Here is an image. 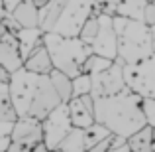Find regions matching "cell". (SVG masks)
<instances>
[{"mask_svg": "<svg viewBox=\"0 0 155 152\" xmlns=\"http://www.w3.org/2000/svg\"><path fill=\"white\" fill-rule=\"evenodd\" d=\"M6 89L16 118L31 117L43 121L61 103L49 81V75H35L24 67L16 69L10 75Z\"/></svg>", "mask_w": 155, "mask_h": 152, "instance_id": "6da1fadb", "label": "cell"}, {"mask_svg": "<svg viewBox=\"0 0 155 152\" xmlns=\"http://www.w3.org/2000/svg\"><path fill=\"white\" fill-rule=\"evenodd\" d=\"M94 122L106 126L114 136H132L141 126H145L141 97L126 87L116 95L94 99Z\"/></svg>", "mask_w": 155, "mask_h": 152, "instance_id": "7a4b0ae2", "label": "cell"}, {"mask_svg": "<svg viewBox=\"0 0 155 152\" xmlns=\"http://www.w3.org/2000/svg\"><path fill=\"white\" fill-rule=\"evenodd\" d=\"M41 42L51 57L53 69L69 75L71 79L83 73L84 59L92 53L91 46L83 44L79 38H67V36H59L55 32H43Z\"/></svg>", "mask_w": 155, "mask_h": 152, "instance_id": "3957f363", "label": "cell"}, {"mask_svg": "<svg viewBox=\"0 0 155 152\" xmlns=\"http://www.w3.org/2000/svg\"><path fill=\"white\" fill-rule=\"evenodd\" d=\"M118 57L124 65L137 63L153 53L151 38H149V26L141 20L126 18L122 30L118 32Z\"/></svg>", "mask_w": 155, "mask_h": 152, "instance_id": "277c9868", "label": "cell"}, {"mask_svg": "<svg viewBox=\"0 0 155 152\" xmlns=\"http://www.w3.org/2000/svg\"><path fill=\"white\" fill-rule=\"evenodd\" d=\"M124 83L141 99H155V53L149 57L122 67Z\"/></svg>", "mask_w": 155, "mask_h": 152, "instance_id": "5b68a950", "label": "cell"}, {"mask_svg": "<svg viewBox=\"0 0 155 152\" xmlns=\"http://www.w3.org/2000/svg\"><path fill=\"white\" fill-rule=\"evenodd\" d=\"M92 2L91 0H67L63 6L61 14L57 16L55 24L49 32H55L59 36H67V38H77L81 26L88 16H92Z\"/></svg>", "mask_w": 155, "mask_h": 152, "instance_id": "8992f818", "label": "cell"}, {"mask_svg": "<svg viewBox=\"0 0 155 152\" xmlns=\"http://www.w3.org/2000/svg\"><path fill=\"white\" fill-rule=\"evenodd\" d=\"M71 129H73V125H71V118H69L67 105L59 103L41 121V133H43V144H45V148L49 152L55 150Z\"/></svg>", "mask_w": 155, "mask_h": 152, "instance_id": "52a82bcc", "label": "cell"}, {"mask_svg": "<svg viewBox=\"0 0 155 152\" xmlns=\"http://www.w3.org/2000/svg\"><path fill=\"white\" fill-rule=\"evenodd\" d=\"M122 67H124V63H122L120 59H114L112 65L106 67L104 71L91 75V97H92V99L116 95V93L124 91L126 83H124Z\"/></svg>", "mask_w": 155, "mask_h": 152, "instance_id": "ba28073f", "label": "cell"}, {"mask_svg": "<svg viewBox=\"0 0 155 152\" xmlns=\"http://www.w3.org/2000/svg\"><path fill=\"white\" fill-rule=\"evenodd\" d=\"M96 18H98V32L94 42L91 44V50L94 55L114 61L118 57V36L112 28V16L96 14Z\"/></svg>", "mask_w": 155, "mask_h": 152, "instance_id": "9c48e42d", "label": "cell"}, {"mask_svg": "<svg viewBox=\"0 0 155 152\" xmlns=\"http://www.w3.org/2000/svg\"><path fill=\"white\" fill-rule=\"evenodd\" d=\"M10 142L20 146L34 148L35 144L43 142V133H41V121L31 117H22L12 122V133H10Z\"/></svg>", "mask_w": 155, "mask_h": 152, "instance_id": "30bf717a", "label": "cell"}, {"mask_svg": "<svg viewBox=\"0 0 155 152\" xmlns=\"http://www.w3.org/2000/svg\"><path fill=\"white\" fill-rule=\"evenodd\" d=\"M69 118L75 129H87L94 122V99L91 95H81L71 97L67 103Z\"/></svg>", "mask_w": 155, "mask_h": 152, "instance_id": "8fae6325", "label": "cell"}, {"mask_svg": "<svg viewBox=\"0 0 155 152\" xmlns=\"http://www.w3.org/2000/svg\"><path fill=\"white\" fill-rule=\"evenodd\" d=\"M22 63H24V59L18 50L16 34H10V32L4 30L2 36H0V65L4 69H8L10 73H14L16 69L22 67Z\"/></svg>", "mask_w": 155, "mask_h": 152, "instance_id": "7c38bea8", "label": "cell"}, {"mask_svg": "<svg viewBox=\"0 0 155 152\" xmlns=\"http://www.w3.org/2000/svg\"><path fill=\"white\" fill-rule=\"evenodd\" d=\"M22 67L26 69V71H30V73H35V75H49L53 71L51 57H49V53H47L45 46H43V42L26 55Z\"/></svg>", "mask_w": 155, "mask_h": 152, "instance_id": "4fadbf2b", "label": "cell"}, {"mask_svg": "<svg viewBox=\"0 0 155 152\" xmlns=\"http://www.w3.org/2000/svg\"><path fill=\"white\" fill-rule=\"evenodd\" d=\"M10 14L20 28H39V8H35L31 0H22Z\"/></svg>", "mask_w": 155, "mask_h": 152, "instance_id": "5bb4252c", "label": "cell"}, {"mask_svg": "<svg viewBox=\"0 0 155 152\" xmlns=\"http://www.w3.org/2000/svg\"><path fill=\"white\" fill-rule=\"evenodd\" d=\"M43 32L39 28H20L16 32V40H18V50L22 59H26V55L30 53L34 48H38L41 44Z\"/></svg>", "mask_w": 155, "mask_h": 152, "instance_id": "9a60e30c", "label": "cell"}, {"mask_svg": "<svg viewBox=\"0 0 155 152\" xmlns=\"http://www.w3.org/2000/svg\"><path fill=\"white\" fill-rule=\"evenodd\" d=\"M126 144L130 146L132 152H153V142H151V126H141L137 133L126 138Z\"/></svg>", "mask_w": 155, "mask_h": 152, "instance_id": "2e32d148", "label": "cell"}, {"mask_svg": "<svg viewBox=\"0 0 155 152\" xmlns=\"http://www.w3.org/2000/svg\"><path fill=\"white\" fill-rule=\"evenodd\" d=\"M49 81H51V85H53V89H55V93H57L61 103H67L73 97V85H71V77L69 75L53 69L49 73Z\"/></svg>", "mask_w": 155, "mask_h": 152, "instance_id": "e0dca14e", "label": "cell"}, {"mask_svg": "<svg viewBox=\"0 0 155 152\" xmlns=\"http://www.w3.org/2000/svg\"><path fill=\"white\" fill-rule=\"evenodd\" d=\"M145 0H120L116 6V14L128 20H141L143 22V8Z\"/></svg>", "mask_w": 155, "mask_h": 152, "instance_id": "ac0fdd59", "label": "cell"}, {"mask_svg": "<svg viewBox=\"0 0 155 152\" xmlns=\"http://www.w3.org/2000/svg\"><path fill=\"white\" fill-rule=\"evenodd\" d=\"M55 150H61V152H87L84 150V133H83V129H75V126H73V129L65 134V138L59 142V146H57Z\"/></svg>", "mask_w": 155, "mask_h": 152, "instance_id": "d6986e66", "label": "cell"}, {"mask_svg": "<svg viewBox=\"0 0 155 152\" xmlns=\"http://www.w3.org/2000/svg\"><path fill=\"white\" fill-rule=\"evenodd\" d=\"M83 133H84V150H91L96 142H100L102 138H106L110 134L108 129L102 126V125H98V122H92L91 126L83 129Z\"/></svg>", "mask_w": 155, "mask_h": 152, "instance_id": "ffe728a7", "label": "cell"}, {"mask_svg": "<svg viewBox=\"0 0 155 152\" xmlns=\"http://www.w3.org/2000/svg\"><path fill=\"white\" fill-rule=\"evenodd\" d=\"M96 32H98V18L92 14V16H88V18L84 20V24L81 26V30H79V34H77V38H79L83 44L91 46V44L94 42V38H96Z\"/></svg>", "mask_w": 155, "mask_h": 152, "instance_id": "44dd1931", "label": "cell"}, {"mask_svg": "<svg viewBox=\"0 0 155 152\" xmlns=\"http://www.w3.org/2000/svg\"><path fill=\"white\" fill-rule=\"evenodd\" d=\"M110 65H112V61H110V59H106V57H100V55H94V53H91V55L84 59V63H83V73L94 75V73L104 71L106 67H110Z\"/></svg>", "mask_w": 155, "mask_h": 152, "instance_id": "7402d4cb", "label": "cell"}, {"mask_svg": "<svg viewBox=\"0 0 155 152\" xmlns=\"http://www.w3.org/2000/svg\"><path fill=\"white\" fill-rule=\"evenodd\" d=\"M73 85V97L81 95H91V75L88 73H79L71 79Z\"/></svg>", "mask_w": 155, "mask_h": 152, "instance_id": "603a6c76", "label": "cell"}, {"mask_svg": "<svg viewBox=\"0 0 155 152\" xmlns=\"http://www.w3.org/2000/svg\"><path fill=\"white\" fill-rule=\"evenodd\" d=\"M0 121H16V113L8 99V89H0Z\"/></svg>", "mask_w": 155, "mask_h": 152, "instance_id": "cb8c5ba5", "label": "cell"}, {"mask_svg": "<svg viewBox=\"0 0 155 152\" xmlns=\"http://www.w3.org/2000/svg\"><path fill=\"white\" fill-rule=\"evenodd\" d=\"M92 2V12L96 14H106V16H114L116 14V6L120 0H91Z\"/></svg>", "mask_w": 155, "mask_h": 152, "instance_id": "d4e9b609", "label": "cell"}, {"mask_svg": "<svg viewBox=\"0 0 155 152\" xmlns=\"http://www.w3.org/2000/svg\"><path fill=\"white\" fill-rule=\"evenodd\" d=\"M141 111L145 117V125L155 129V99H141Z\"/></svg>", "mask_w": 155, "mask_h": 152, "instance_id": "484cf974", "label": "cell"}, {"mask_svg": "<svg viewBox=\"0 0 155 152\" xmlns=\"http://www.w3.org/2000/svg\"><path fill=\"white\" fill-rule=\"evenodd\" d=\"M14 121H0V152H4L10 146V133Z\"/></svg>", "mask_w": 155, "mask_h": 152, "instance_id": "4316f807", "label": "cell"}, {"mask_svg": "<svg viewBox=\"0 0 155 152\" xmlns=\"http://www.w3.org/2000/svg\"><path fill=\"white\" fill-rule=\"evenodd\" d=\"M4 152H49L45 148V144L43 142H39V144H35L34 148H28V146H20V144H12L10 142V146H8Z\"/></svg>", "mask_w": 155, "mask_h": 152, "instance_id": "83f0119b", "label": "cell"}, {"mask_svg": "<svg viewBox=\"0 0 155 152\" xmlns=\"http://www.w3.org/2000/svg\"><path fill=\"white\" fill-rule=\"evenodd\" d=\"M0 24H2V28H4L6 32H10V34H16V32L20 30V24L16 22V20L12 18V14H8V12H6V14L2 16V20H0Z\"/></svg>", "mask_w": 155, "mask_h": 152, "instance_id": "f1b7e54d", "label": "cell"}, {"mask_svg": "<svg viewBox=\"0 0 155 152\" xmlns=\"http://www.w3.org/2000/svg\"><path fill=\"white\" fill-rule=\"evenodd\" d=\"M143 22L147 24V26H153L155 24V0L145 4V8H143Z\"/></svg>", "mask_w": 155, "mask_h": 152, "instance_id": "f546056e", "label": "cell"}, {"mask_svg": "<svg viewBox=\"0 0 155 152\" xmlns=\"http://www.w3.org/2000/svg\"><path fill=\"white\" fill-rule=\"evenodd\" d=\"M106 152H132L130 146L126 144V138H120V136H114L112 140V146H110Z\"/></svg>", "mask_w": 155, "mask_h": 152, "instance_id": "4dcf8cb0", "label": "cell"}, {"mask_svg": "<svg viewBox=\"0 0 155 152\" xmlns=\"http://www.w3.org/2000/svg\"><path fill=\"white\" fill-rule=\"evenodd\" d=\"M112 140H114V134H108L106 138H102L100 142H96V144L92 146L91 150H87V152H106L110 146H112Z\"/></svg>", "mask_w": 155, "mask_h": 152, "instance_id": "1f68e13d", "label": "cell"}, {"mask_svg": "<svg viewBox=\"0 0 155 152\" xmlns=\"http://www.w3.org/2000/svg\"><path fill=\"white\" fill-rule=\"evenodd\" d=\"M20 2H22V0H2V4H4V10H6L8 14H10V12L14 10V8L18 6Z\"/></svg>", "mask_w": 155, "mask_h": 152, "instance_id": "d6a6232c", "label": "cell"}, {"mask_svg": "<svg viewBox=\"0 0 155 152\" xmlns=\"http://www.w3.org/2000/svg\"><path fill=\"white\" fill-rule=\"evenodd\" d=\"M10 75H12V73L8 71V69H4L2 65H0V83L8 85V81H10Z\"/></svg>", "mask_w": 155, "mask_h": 152, "instance_id": "836d02e7", "label": "cell"}, {"mask_svg": "<svg viewBox=\"0 0 155 152\" xmlns=\"http://www.w3.org/2000/svg\"><path fill=\"white\" fill-rule=\"evenodd\" d=\"M149 38H151V50L155 53V24H153V26H149Z\"/></svg>", "mask_w": 155, "mask_h": 152, "instance_id": "e575fe53", "label": "cell"}, {"mask_svg": "<svg viewBox=\"0 0 155 152\" xmlns=\"http://www.w3.org/2000/svg\"><path fill=\"white\" fill-rule=\"evenodd\" d=\"M31 2H34L35 8H45L47 4H49V0H31Z\"/></svg>", "mask_w": 155, "mask_h": 152, "instance_id": "d590c367", "label": "cell"}, {"mask_svg": "<svg viewBox=\"0 0 155 152\" xmlns=\"http://www.w3.org/2000/svg\"><path fill=\"white\" fill-rule=\"evenodd\" d=\"M151 142H153V150H155V129H151Z\"/></svg>", "mask_w": 155, "mask_h": 152, "instance_id": "8d00e7d4", "label": "cell"}, {"mask_svg": "<svg viewBox=\"0 0 155 152\" xmlns=\"http://www.w3.org/2000/svg\"><path fill=\"white\" fill-rule=\"evenodd\" d=\"M2 87H6V85H4V83H0V89H2Z\"/></svg>", "mask_w": 155, "mask_h": 152, "instance_id": "74e56055", "label": "cell"}, {"mask_svg": "<svg viewBox=\"0 0 155 152\" xmlns=\"http://www.w3.org/2000/svg\"><path fill=\"white\" fill-rule=\"evenodd\" d=\"M51 152H61V150H51Z\"/></svg>", "mask_w": 155, "mask_h": 152, "instance_id": "f35d334b", "label": "cell"}, {"mask_svg": "<svg viewBox=\"0 0 155 152\" xmlns=\"http://www.w3.org/2000/svg\"><path fill=\"white\" fill-rule=\"evenodd\" d=\"M145 2H151V0H145Z\"/></svg>", "mask_w": 155, "mask_h": 152, "instance_id": "ab89813d", "label": "cell"}, {"mask_svg": "<svg viewBox=\"0 0 155 152\" xmlns=\"http://www.w3.org/2000/svg\"><path fill=\"white\" fill-rule=\"evenodd\" d=\"M153 152H155V150H153Z\"/></svg>", "mask_w": 155, "mask_h": 152, "instance_id": "60d3db41", "label": "cell"}]
</instances>
